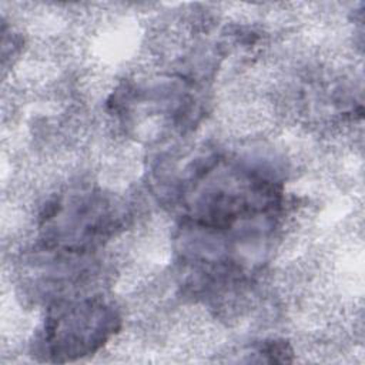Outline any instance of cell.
<instances>
[{
    "label": "cell",
    "mask_w": 365,
    "mask_h": 365,
    "mask_svg": "<svg viewBox=\"0 0 365 365\" xmlns=\"http://www.w3.org/2000/svg\"><path fill=\"white\" fill-rule=\"evenodd\" d=\"M188 218L197 230L228 232L248 220L267 218L281 205V188L254 170L210 160L198 167L185 190Z\"/></svg>",
    "instance_id": "6da1fadb"
},
{
    "label": "cell",
    "mask_w": 365,
    "mask_h": 365,
    "mask_svg": "<svg viewBox=\"0 0 365 365\" xmlns=\"http://www.w3.org/2000/svg\"><path fill=\"white\" fill-rule=\"evenodd\" d=\"M120 325L117 309L101 297L63 299L46 317L41 351L53 362L74 361L97 352Z\"/></svg>",
    "instance_id": "7a4b0ae2"
},
{
    "label": "cell",
    "mask_w": 365,
    "mask_h": 365,
    "mask_svg": "<svg viewBox=\"0 0 365 365\" xmlns=\"http://www.w3.org/2000/svg\"><path fill=\"white\" fill-rule=\"evenodd\" d=\"M41 220L48 247L80 254L114 228L115 212L101 194L84 192L46 205Z\"/></svg>",
    "instance_id": "3957f363"
},
{
    "label": "cell",
    "mask_w": 365,
    "mask_h": 365,
    "mask_svg": "<svg viewBox=\"0 0 365 365\" xmlns=\"http://www.w3.org/2000/svg\"><path fill=\"white\" fill-rule=\"evenodd\" d=\"M257 352L267 362H291L294 355L289 344L282 339L265 341L261 344Z\"/></svg>",
    "instance_id": "277c9868"
}]
</instances>
